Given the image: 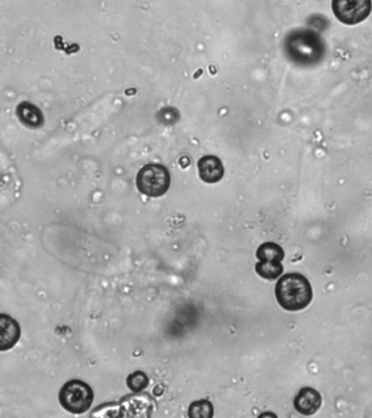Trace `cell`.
<instances>
[{
    "instance_id": "6da1fadb",
    "label": "cell",
    "mask_w": 372,
    "mask_h": 418,
    "mask_svg": "<svg viewBox=\"0 0 372 418\" xmlns=\"http://www.w3.org/2000/svg\"><path fill=\"white\" fill-rule=\"evenodd\" d=\"M276 297L284 310L296 312L304 310L311 304L313 289L303 275L288 274L276 283Z\"/></svg>"
},
{
    "instance_id": "7a4b0ae2",
    "label": "cell",
    "mask_w": 372,
    "mask_h": 418,
    "mask_svg": "<svg viewBox=\"0 0 372 418\" xmlns=\"http://www.w3.org/2000/svg\"><path fill=\"white\" fill-rule=\"evenodd\" d=\"M137 189L149 198H159L170 188V173L165 165L151 163L139 170L136 178Z\"/></svg>"
},
{
    "instance_id": "3957f363",
    "label": "cell",
    "mask_w": 372,
    "mask_h": 418,
    "mask_svg": "<svg viewBox=\"0 0 372 418\" xmlns=\"http://www.w3.org/2000/svg\"><path fill=\"white\" fill-rule=\"evenodd\" d=\"M94 400V392L86 382L70 380L59 392V402L66 411L74 414L86 412Z\"/></svg>"
},
{
    "instance_id": "277c9868",
    "label": "cell",
    "mask_w": 372,
    "mask_h": 418,
    "mask_svg": "<svg viewBox=\"0 0 372 418\" xmlns=\"http://www.w3.org/2000/svg\"><path fill=\"white\" fill-rule=\"evenodd\" d=\"M332 9L342 24L356 26L371 14V0H333Z\"/></svg>"
},
{
    "instance_id": "5b68a950",
    "label": "cell",
    "mask_w": 372,
    "mask_h": 418,
    "mask_svg": "<svg viewBox=\"0 0 372 418\" xmlns=\"http://www.w3.org/2000/svg\"><path fill=\"white\" fill-rule=\"evenodd\" d=\"M121 416H134V417H149L155 409V402L147 394L137 392L122 400Z\"/></svg>"
},
{
    "instance_id": "8992f818",
    "label": "cell",
    "mask_w": 372,
    "mask_h": 418,
    "mask_svg": "<svg viewBox=\"0 0 372 418\" xmlns=\"http://www.w3.org/2000/svg\"><path fill=\"white\" fill-rule=\"evenodd\" d=\"M18 322L6 314H0V351H9L20 340Z\"/></svg>"
},
{
    "instance_id": "52a82bcc",
    "label": "cell",
    "mask_w": 372,
    "mask_h": 418,
    "mask_svg": "<svg viewBox=\"0 0 372 418\" xmlns=\"http://www.w3.org/2000/svg\"><path fill=\"white\" fill-rule=\"evenodd\" d=\"M321 395L313 388L301 389L294 400L295 409L303 415H313L321 407Z\"/></svg>"
},
{
    "instance_id": "ba28073f",
    "label": "cell",
    "mask_w": 372,
    "mask_h": 418,
    "mask_svg": "<svg viewBox=\"0 0 372 418\" xmlns=\"http://www.w3.org/2000/svg\"><path fill=\"white\" fill-rule=\"evenodd\" d=\"M199 177L206 183H217L223 177L221 160L216 156H205L198 161Z\"/></svg>"
},
{
    "instance_id": "9c48e42d",
    "label": "cell",
    "mask_w": 372,
    "mask_h": 418,
    "mask_svg": "<svg viewBox=\"0 0 372 418\" xmlns=\"http://www.w3.org/2000/svg\"><path fill=\"white\" fill-rule=\"evenodd\" d=\"M16 117L30 129H39L44 124V115L39 107L30 101H22L16 109Z\"/></svg>"
},
{
    "instance_id": "30bf717a",
    "label": "cell",
    "mask_w": 372,
    "mask_h": 418,
    "mask_svg": "<svg viewBox=\"0 0 372 418\" xmlns=\"http://www.w3.org/2000/svg\"><path fill=\"white\" fill-rule=\"evenodd\" d=\"M256 256L263 262H282L284 258V250L278 244L273 242H266L259 246Z\"/></svg>"
},
{
    "instance_id": "8fae6325",
    "label": "cell",
    "mask_w": 372,
    "mask_h": 418,
    "mask_svg": "<svg viewBox=\"0 0 372 418\" xmlns=\"http://www.w3.org/2000/svg\"><path fill=\"white\" fill-rule=\"evenodd\" d=\"M256 272L261 277V278L267 279V280H274L281 276L283 272V266L281 262H257L255 266Z\"/></svg>"
},
{
    "instance_id": "7c38bea8",
    "label": "cell",
    "mask_w": 372,
    "mask_h": 418,
    "mask_svg": "<svg viewBox=\"0 0 372 418\" xmlns=\"http://www.w3.org/2000/svg\"><path fill=\"white\" fill-rule=\"evenodd\" d=\"M213 407L209 401L201 400L192 403L188 409V416L196 418H209L213 417Z\"/></svg>"
},
{
    "instance_id": "4fadbf2b",
    "label": "cell",
    "mask_w": 372,
    "mask_h": 418,
    "mask_svg": "<svg viewBox=\"0 0 372 418\" xmlns=\"http://www.w3.org/2000/svg\"><path fill=\"white\" fill-rule=\"evenodd\" d=\"M149 378L143 372H135L126 378V384L133 392H142L149 386Z\"/></svg>"
}]
</instances>
